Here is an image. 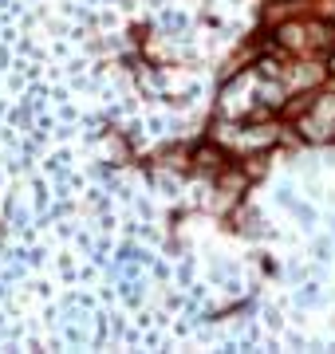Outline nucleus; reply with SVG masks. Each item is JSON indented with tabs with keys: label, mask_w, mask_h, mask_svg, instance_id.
I'll use <instances>...</instances> for the list:
<instances>
[{
	"label": "nucleus",
	"mask_w": 335,
	"mask_h": 354,
	"mask_svg": "<svg viewBox=\"0 0 335 354\" xmlns=\"http://www.w3.org/2000/svg\"><path fill=\"white\" fill-rule=\"evenodd\" d=\"M276 48L296 59H327L335 55V24L327 16H292L276 24Z\"/></svg>",
	"instance_id": "1"
},
{
	"label": "nucleus",
	"mask_w": 335,
	"mask_h": 354,
	"mask_svg": "<svg viewBox=\"0 0 335 354\" xmlns=\"http://www.w3.org/2000/svg\"><path fill=\"white\" fill-rule=\"evenodd\" d=\"M280 130L272 127H217V146L225 150H245V153H260L264 146L276 142Z\"/></svg>",
	"instance_id": "3"
},
{
	"label": "nucleus",
	"mask_w": 335,
	"mask_h": 354,
	"mask_svg": "<svg viewBox=\"0 0 335 354\" xmlns=\"http://www.w3.org/2000/svg\"><path fill=\"white\" fill-rule=\"evenodd\" d=\"M304 142H335V91H316L308 111L296 118Z\"/></svg>",
	"instance_id": "2"
}]
</instances>
